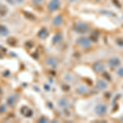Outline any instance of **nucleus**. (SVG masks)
I'll list each match as a JSON object with an SVG mask.
<instances>
[{
    "label": "nucleus",
    "mask_w": 123,
    "mask_h": 123,
    "mask_svg": "<svg viewBox=\"0 0 123 123\" xmlns=\"http://www.w3.org/2000/svg\"><path fill=\"white\" fill-rule=\"evenodd\" d=\"M21 112L25 117H31L33 116L32 109L27 108V107H23L21 110Z\"/></svg>",
    "instance_id": "obj_10"
},
{
    "label": "nucleus",
    "mask_w": 123,
    "mask_h": 123,
    "mask_svg": "<svg viewBox=\"0 0 123 123\" xmlns=\"http://www.w3.org/2000/svg\"><path fill=\"white\" fill-rule=\"evenodd\" d=\"M104 68L105 67H104V63L101 62H95L94 64H93V69H94V71L97 73L104 72Z\"/></svg>",
    "instance_id": "obj_6"
},
{
    "label": "nucleus",
    "mask_w": 123,
    "mask_h": 123,
    "mask_svg": "<svg viewBox=\"0 0 123 123\" xmlns=\"http://www.w3.org/2000/svg\"><path fill=\"white\" fill-rule=\"evenodd\" d=\"M8 34H9L8 29L6 26H4V25H0V35H2V36H7Z\"/></svg>",
    "instance_id": "obj_14"
},
{
    "label": "nucleus",
    "mask_w": 123,
    "mask_h": 123,
    "mask_svg": "<svg viewBox=\"0 0 123 123\" xmlns=\"http://www.w3.org/2000/svg\"><path fill=\"white\" fill-rule=\"evenodd\" d=\"M62 39V35L60 33H57L53 37L52 41L53 43H58L59 42H61Z\"/></svg>",
    "instance_id": "obj_13"
},
{
    "label": "nucleus",
    "mask_w": 123,
    "mask_h": 123,
    "mask_svg": "<svg viewBox=\"0 0 123 123\" xmlns=\"http://www.w3.org/2000/svg\"><path fill=\"white\" fill-rule=\"evenodd\" d=\"M117 74L120 77H123V67H120L117 70Z\"/></svg>",
    "instance_id": "obj_17"
},
{
    "label": "nucleus",
    "mask_w": 123,
    "mask_h": 123,
    "mask_svg": "<svg viewBox=\"0 0 123 123\" xmlns=\"http://www.w3.org/2000/svg\"><path fill=\"white\" fill-rule=\"evenodd\" d=\"M95 2H100V1H102V0H94Z\"/></svg>",
    "instance_id": "obj_25"
},
{
    "label": "nucleus",
    "mask_w": 123,
    "mask_h": 123,
    "mask_svg": "<svg viewBox=\"0 0 123 123\" xmlns=\"http://www.w3.org/2000/svg\"><path fill=\"white\" fill-rule=\"evenodd\" d=\"M62 21H63L62 16L57 15L54 17V19H53V25H55V26H59V25H61L62 24Z\"/></svg>",
    "instance_id": "obj_12"
},
{
    "label": "nucleus",
    "mask_w": 123,
    "mask_h": 123,
    "mask_svg": "<svg viewBox=\"0 0 123 123\" xmlns=\"http://www.w3.org/2000/svg\"><path fill=\"white\" fill-rule=\"evenodd\" d=\"M9 4L11 5H15V3H16V0H6Z\"/></svg>",
    "instance_id": "obj_21"
},
{
    "label": "nucleus",
    "mask_w": 123,
    "mask_h": 123,
    "mask_svg": "<svg viewBox=\"0 0 123 123\" xmlns=\"http://www.w3.org/2000/svg\"><path fill=\"white\" fill-rule=\"evenodd\" d=\"M107 111H108V107L104 104H99L94 108V112L98 116H103V115L106 114Z\"/></svg>",
    "instance_id": "obj_3"
},
{
    "label": "nucleus",
    "mask_w": 123,
    "mask_h": 123,
    "mask_svg": "<svg viewBox=\"0 0 123 123\" xmlns=\"http://www.w3.org/2000/svg\"><path fill=\"white\" fill-rule=\"evenodd\" d=\"M48 35H49V31H48V30L46 28H42L38 32V34H37V36L40 39H46L48 37Z\"/></svg>",
    "instance_id": "obj_11"
},
{
    "label": "nucleus",
    "mask_w": 123,
    "mask_h": 123,
    "mask_svg": "<svg viewBox=\"0 0 123 123\" xmlns=\"http://www.w3.org/2000/svg\"><path fill=\"white\" fill-rule=\"evenodd\" d=\"M38 122H40V123H44V122H47L48 120H47L46 117H41L38 120Z\"/></svg>",
    "instance_id": "obj_19"
},
{
    "label": "nucleus",
    "mask_w": 123,
    "mask_h": 123,
    "mask_svg": "<svg viewBox=\"0 0 123 123\" xmlns=\"http://www.w3.org/2000/svg\"><path fill=\"white\" fill-rule=\"evenodd\" d=\"M116 42L117 43V45H119V46L122 47L123 46V39L122 38H118L116 39Z\"/></svg>",
    "instance_id": "obj_18"
},
{
    "label": "nucleus",
    "mask_w": 123,
    "mask_h": 123,
    "mask_svg": "<svg viewBox=\"0 0 123 123\" xmlns=\"http://www.w3.org/2000/svg\"><path fill=\"white\" fill-rule=\"evenodd\" d=\"M121 64V61L118 57H112L108 60V65L111 67H117Z\"/></svg>",
    "instance_id": "obj_9"
},
{
    "label": "nucleus",
    "mask_w": 123,
    "mask_h": 123,
    "mask_svg": "<svg viewBox=\"0 0 123 123\" xmlns=\"http://www.w3.org/2000/svg\"><path fill=\"white\" fill-rule=\"evenodd\" d=\"M95 87L96 89H98V90H104L105 89L108 88V83L106 82L104 80H97V83L95 85Z\"/></svg>",
    "instance_id": "obj_8"
},
{
    "label": "nucleus",
    "mask_w": 123,
    "mask_h": 123,
    "mask_svg": "<svg viewBox=\"0 0 123 123\" xmlns=\"http://www.w3.org/2000/svg\"><path fill=\"white\" fill-rule=\"evenodd\" d=\"M46 64L53 68H56L59 64V61L54 57H49L46 59Z\"/></svg>",
    "instance_id": "obj_5"
},
{
    "label": "nucleus",
    "mask_w": 123,
    "mask_h": 123,
    "mask_svg": "<svg viewBox=\"0 0 123 123\" xmlns=\"http://www.w3.org/2000/svg\"><path fill=\"white\" fill-rule=\"evenodd\" d=\"M43 88H44L45 90H47V91L50 90V87H49V85H43Z\"/></svg>",
    "instance_id": "obj_22"
},
{
    "label": "nucleus",
    "mask_w": 123,
    "mask_h": 123,
    "mask_svg": "<svg viewBox=\"0 0 123 123\" xmlns=\"http://www.w3.org/2000/svg\"><path fill=\"white\" fill-rule=\"evenodd\" d=\"M76 43H78V45H80L82 48H85V49H87L89 48L91 45V41L90 39L87 38V37H85V36H81V37H79L78 39H76Z\"/></svg>",
    "instance_id": "obj_2"
},
{
    "label": "nucleus",
    "mask_w": 123,
    "mask_h": 123,
    "mask_svg": "<svg viewBox=\"0 0 123 123\" xmlns=\"http://www.w3.org/2000/svg\"><path fill=\"white\" fill-rule=\"evenodd\" d=\"M18 94H12L10 95L8 98H7V104L8 105L9 107H13L16 104L17 101L18 100Z\"/></svg>",
    "instance_id": "obj_7"
},
{
    "label": "nucleus",
    "mask_w": 123,
    "mask_h": 123,
    "mask_svg": "<svg viewBox=\"0 0 123 123\" xmlns=\"http://www.w3.org/2000/svg\"><path fill=\"white\" fill-rule=\"evenodd\" d=\"M104 78L107 79L108 80H111V77H109V76H109L108 72H104Z\"/></svg>",
    "instance_id": "obj_20"
},
{
    "label": "nucleus",
    "mask_w": 123,
    "mask_h": 123,
    "mask_svg": "<svg viewBox=\"0 0 123 123\" xmlns=\"http://www.w3.org/2000/svg\"><path fill=\"white\" fill-rule=\"evenodd\" d=\"M69 1H70V2H75L76 0H69Z\"/></svg>",
    "instance_id": "obj_26"
},
{
    "label": "nucleus",
    "mask_w": 123,
    "mask_h": 123,
    "mask_svg": "<svg viewBox=\"0 0 123 123\" xmlns=\"http://www.w3.org/2000/svg\"><path fill=\"white\" fill-rule=\"evenodd\" d=\"M73 31L76 33L79 34H85L88 33L90 31V26L87 25L86 23L81 22V21H78L76 22L73 25Z\"/></svg>",
    "instance_id": "obj_1"
},
{
    "label": "nucleus",
    "mask_w": 123,
    "mask_h": 123,
    "mask_svg": "<svg viewBox=\"0 0 123 123\" xmlns=\"http://www.w3.org/2000/svg\"><path fill=\"white\" fill-rule=\"evenodd\" d=\"M1 112H4V111H6V107H5V105H2L1 106Z\"/></svg>",
    "instance_id": "obj_23"
},
{
    "label": "nucleus",
    "mask_w": 123,
    "mask_h": 123,
    "mask_svg": "<svg viewBox=\"0 0 123 123\" xmlns=\"http://www.w3.org/2000/svg\"><path fill=\"white\" fill-rule=\"evenodd\" d=\"M41 1H43V0H41Z\"/></svg>",
    "instance_id": "obj_28"
},
{
    "label": "nucleus",
    "mask_w": 123,
    "mask_h": 123,
    "mask_svg": "<svg viewBox=\"0 0 123 123\" xmlns=\"http://www.w3.org/2000/svg\"><path fill=\"white\" fill-rule=\"evenodd\" d=\"M60 0H50L48 4V10L49 12H55L56 10L60 8Z\"/></svg>",
    "instance_id": "obj_4"
},
{
    "label": "nucleus",
    "mask_w": 123,
    "mask_h": 123,
    "mask_svg": "<svg viewBox=\"0 0 123 123\" xmlns=\"http://www.w3.org/2000/svg\"><path fill=\"white\" fill-rule=\"evenodd\" d=\"M91 41H97L98 40V34H97V32H94L92 33V35H90V38Z\"/></svg>",
    "instance_id": "obj_16"
},
{
    "label": "nucleus",
    "mask_w": 123,
    "mask_h": 123,
    "mask_svg": "<svg viewBox=\"0 0 123 123\" xmlns=\"http://www.w3.org/2000/svg\"><path fill=\"white\" fill-rule=\"evenodd\" d=\"M0 93H1V90H0Z\"/></svg>",
    "instance_id": "obj_27"
},
{
    "label": "nucleus",
    "mask_w": 123,
    "mask_h": 123,
    "mask_svg": "<svg viewBox=\"0 0 123 123\" xmlns=\"http://www.w3.org/2000/svg\"><path fill=\"white\" fill-rule=\"evenodd\" d=\"M23 1H24V0H16V2H17V3H23Z\"/></svg>",
    "instance_id": "obj_24"
},
{
    "label": "nucleus",
    "mask_w": 123,
    "mask_h": 123,
    "mask_svg": "<svg viewBox=\"0 0 123 123\" xmlns=\"http://www.w3.org/2000/svg\"><path fill=\"white\" fill-rule=\"evenodd\" d=\"M58 105L61 108H66L68 106V103H67V101L66 99H64V98H61V99L58 101Z\"/></svg>",
    "instance_id": "obj_15"
}]
</instances>
